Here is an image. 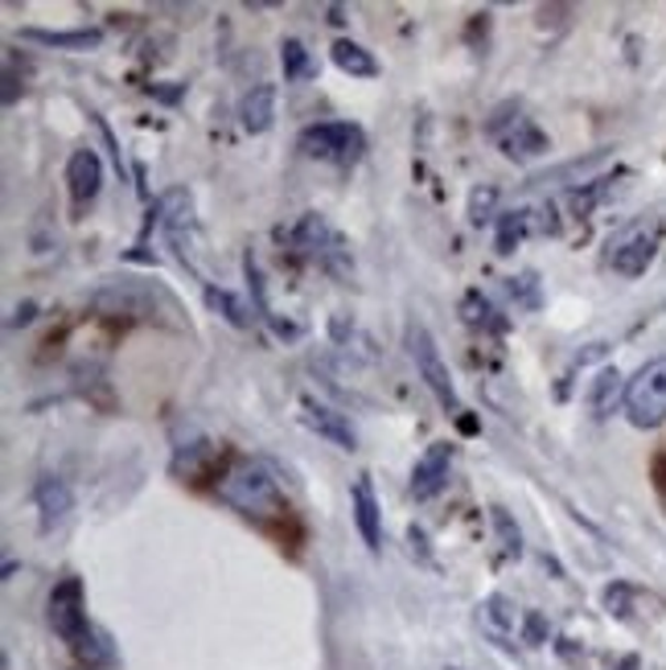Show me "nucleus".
<instances>
[{
  "label": "nucleus",
  "instance_id": "obj_1",
  "mask_svg": "<svg viewBox=\"0 0 666 670\" xmlns=\"http://www.w3.org/2000/svg\"><path fill=\"white\" fill-rule=\"evenodd\" d=\"M46 617H50V629L75 650L83 667H108L111 658H116L111 655L108 634L95 629L91 617H87V589H83L78 576H63L50 589Z\"/></svg>",
  "mask_w": 666,
  "mask_h": 670
},
{
  "label": "nucleus",
  "instance_id": "obj_2",
  "mask_svg": "<svg viewBox=\"0 0 666 670\" xmlns=\"http://www.w3.org/2000/svg\"><path fill=\"white\" fill-rule=\"evenodd\" d=\"M218 502H227L231 510H239L243 518L268 523V518L288 515V502L280 494L276 469L260 461V457H239L215 485Z\"/></svg>",
  "mask_w": 666,
  "mask_h": 670
},
{
  "label": "nucleus",
  "instance_id": "obj_3",
  "mask_svg": "<svg viewBox=\"0 0 666 670\" xmlns=\"http://www.w3.org/2000/svg\"><path fill=\"white\" fill-rule=\"evenodd\" d=\"M91 305L99 312H111V317L124 312V317H140V321H165V317H161V309H165L170 317L182 321V305H177V297L156 281H111L95 293ZM182 326H186V321H182Z\"/></svg>",
  "mask_w": 666,
  "mask_h": 670
},
{
  "label": "nucleus",
  "instance_id": "obj_4",
  "mask_svg": "<svg viewBox=\"0 0 666 670\" xmlns=\"http://www.w3.org/2000/svg\"><path fill=\"white\" fill-rule=\"evenodd\" d=\"M293 243H296V251H301L305 260H313L321 272L338 276V281H346V276L354 272L350 243H346V239L338 234V227H334L326 215H317V210H309V215L293 227Z\"/></svg>",
  "mask_w": 666,
  "mask_h": 670
},
{
  "label": "nucleus",
  "instance_id": "obj_5",
  "mask_svg": "<svg viewBox=\"0 0 666 670\" xmlns=\"http://www.w3.org/2000/svg\"><path fill=\"white\" fill-rule=\"evenodd\" d=\"M296 149L305 156H317V161L350 169V165H358L367 156V132L350 124V120H321V124H309L296 136Z\"/></svg>",
  "mask_w": 666,
  "mask_h": 670
},
{
  "label": "nucleus",
  "instance_id": "obj_6",
  "mask_svg": "<svg viewBox=\"0 0 666 670\" xmlns=\"http://www.w3.org/2000/svg\"><path fill=\"white\" fill-rule=\"evenodd\" d=\"M621 407H625V420L634 424V428H642V432L666 424V354L651 359L625 383Z\"/></svg>",
  "mask_w": 666,
  "mask_h": 670
},
{
  "label": "nucleus",
  "instance_id": "obj_7",
  "mask_svg": "<svg viewBox=\"0 0 666 670\" xmlns=\"http://www.w3.org/2000/svg\"><path fill=\"white\" fill-rule=\"evenodd\" d=\"M407 354L416 362V374L424 378V387L436 395V404L445 407L449 416H461V399H457V383H452L449 366L440 359V345H436L433 329L412 321L407 326Z\"/></svg>",
  "mask_w": 666,
  "mask_h": 670
},
{
  "label": "nucleus",
  "instance_id": "obj_8",
  "mask_svg": "<svg viewBox=\"0 0 666 670\" xmlns=\"http://www.w3.org/2000/svg\"><path fill=\"white\" fill-rule=\"evenodd\" d=\"M658 248H663V222L637 219L609 243V267H613L618 276H625V281H637V276H646L651 264L658 260Z\"/></svg>",
  "mask_w": 666,
  "mask_h": 670
},
{
  "label": "nucleus",
  "instance_id": "obj_9",
  "mask_svg": "<svg viewBox=\"0 0 666 670\" xmlns=\"http://www.w3.org/2000/svg\"><path fill=\"white\" fill-rule=\"evenodd\" d=\"M485 132L494 136L498 149L511 156V161H531V156H543L552 149L547 136L539 132V124H535L531 116H523L514 103H502V108L485 120Z\"/></svg>",
  "mask_w": 666,
  "mask_h": 670
},
{
  "label": "nucleus",
  "instance_id": "obj_10",
  "mask_svg": "<svg viewBox=\"0 0 666 670\" xmlns=\"http://www.w3.org/2000/svg\"><path fill=\"white\" fill-rule=\"evenodd\" d=\"M449 473H452V444L449 440H436L428 449L416 457V465H412V498L416 502H433L436 494H445V485H449Z\"/></svg>",
  "mask_w": 666,
  "mask_h": 670
},
{
  "label": "nucleus",
  "instance_id": "obj_11",
  "mask_svg": "<svg viewBox=\"0 0 666 670\" xmlns=\"http://www.w3.org/2000/svg\"><path fill=\"white\" fill-rule=\"evenodd\" d=\"M301 424H305L309 432H317L321 440H329L334 449H341V452H354L358 449L354 424L346 420L341 411H334L329 404L313 399V395H301Z\"/></svg>",
  "mask_w": 666,
  "mask_h": 670
},
{
  "label": "nucleus",
  "instance_id": "obj_12",
  "mask_svg": "<svg viewBox=\"0 0 666 670\" xmlns=\"http://www.w3.org/2000/svg\"><path fill=\"white\" fill-rule=\"evenodd\" d=\"M103 189V156L95 149H75L70 161H66V194H70V206L78 215L99 198Z\"/></svg>",
  "mask_w": 666,
  "mask_h": 670
},
{
  "label": "nucleus",
  "instance_id": "obj_13",
  "mask_svg": "<svg viewBox=\"0 0 666 670\" xmlns=\"http://www.w3.org/2000/svg\"><path fill=\"white\" fill-rule=\"evenodd\" d=\"M33 506H37V518H42V530L63 527L70 510H75V490L63 482V477H37L33 485Z\"/></svg>",
  "mask_w": 666,
  "mask_h": 670
},
{
  "label": "nucleus",
  "instance_id": "obj_14",
  "mask_svg": "<svg viewBox=\"0 0 666 670\" xmlns=\"http://www.w3.org/2000/svg\"><path fill=\"white\" fill-rule=\"evenodd\" d=\"M350 506H354V523L367 551L379 556V547H383V510H379V498H374V485L367 473H362L354 482V490H350Z\"/></svg>",
  "mask_w": 666,
  "mask_h": 670
},
{
  "label": "nucleus",
  "instance_id": "obj_15",
  "mask_svg": "<svg viewBox=\"0 0 666 670\" xmlns=\"http://www.w3.org/2000/svg\"><path fill=\"white\" fill-rule=\"evenodd\" d=\"M272 120H276V87H272V83H255V87L239 99V124H243V132H251V136H264L268 128H272Z\"/></svg>",
  "mask_w": 666,
  "mask_h": 670
},
{
  "label": "nucleus",
  "instance_id": "obj_16",
  "mask_svg": "<svg viewBox=\"0 0 666 670\" xmlns=\"http://www.w3.org/2000/svg\"><path fill=\"white\" fill-rule=\"evenodd\" d=\"M21 37L50 50H66V54H87V50L103 46V30H33V25H25Z\"/></svg>",
  "mask_w": 666,
  "mask_h": 670
},
{
  "label": "nucleus",
  "instance_id": "obj_17",
  "mask_svg": "<svg viewBox=\"0 0 666 670\" xmlns=\"http://www.w3.org/2000/svg\"><path fill=\"white\" fill-rule=\"evenodd\" d=\"M329 58H334V66H338L341 75H350V78L379 75V63H374L371 50H362L358 42H350V37H338V42L329 46Z\"/></svg>",
  "mask_w": 666,
  "mask_h": 670
},
{
  "label": "nucleus",
  "instance_id": "obj_18",
  "mask_svg": "<svg viewBox=\"0 0 666 670\" xmlns=\"http://www.w3.org/2000/svg\"><path fill=\"white\" fill-rule=\"evenodd\" d=\"M618 399H625V387H621V374L609 366V371H601L597 378H592V391H589V407L597 420H604L613 407H618Z\"/></svg>",
  "mask_w": 666,
  "mask_h": 670
},
{
  "label": "nucleus",
  "instance_id": "obj_19",
  "mask_svg": "<svg viewBox=\"0 0 666 670\" xmlns=\"http://www.w3.org/2000/svg\"><path fill=\"white\" fill-rule=\"evenodd\" d=\"M206 305H210V309H215L222 321H231L234 329H248L251 326V309L239 297H234V293H227V288H210V284H206Z\"/></svg>",
  "mask_w": 666,
  "mask_h": 670
},
{
  "label": "nucleus",
  "instance_id": "obj_20",
  "mask_svg": "<svg viewBox=\"0 0 666 670\" xmlns=\"http://www.w3.org/2000/svg\"><path fill=\"white\" fill-rule=\"evenodd\" d=\"M466 321H469V326L490 329V333H506V317H502L490 300L481 297L478 288H473V293H466Z\"/></svg>",
  "mask_w": 666,
  "mask_h": 670
},
{
  "label": "nucleus",
  "instance_id": "obj_21",
  "mask_svg": "<svg viewBox=\"0 0 666 670\" xmlns=\"http://www.w3.org/2000/svg\"><path fill=\"white\" fill-rule=\"evenodd\" d=\"M280 66H284V83H301V78L313 70L309 50L301 46L296 37H284V42H280Z\"/></svg>",
  "mask_w": 666,
  "mask_h": 670
},
{
  "label": "nucleus",
  "instance_id": "obj_22",
  "mask_svg": "<svg viewBox=\"0 0 666 670\" xmlns=\"http://www.w3.org/2000/svg\"><path fill=\"white\" fill-rule=\"evenodd\" d=\"M531 231V210H511V215H502L498 219V251L502 255H511L514 243Z\"/></svg>",
  "mask_w": 666,
  "mask_h": 670
},
{
  "label": "nucleus",
  "instance_id": "obj_23",
  "mask_svg": "<svg viewBox=\"0 0 666 670\" xmlns=\"http://www.w3.org/2000/svg\"><path fill=\"white\" fill-rule=\"evenodd\" d=\"M494 206H498V189L494 186H478L469 194V222L481 227V222L494 219Z\"/></svg>",
  "mask_w": 666,
  "mask_h": 670
},
{
  "label": "nucleus",
  "instance_id": "obj_24",
  "mask_svg": "<svg viewBox=\"0 0 666 670\" xmlns=\"http://www.w3.org/2000/svg\"><path fill=\"white\" fill-rule=\"evenodd\" d=\"M490 518H494V527H498V535H502V547H506V556H523V535H518V523H511V515L502 510V506H494L490 510Z\"/></svg>",
  "mask_w": 666,
  "mask_h": 670
},
{
  "label": "nucleus",
  "instance_id": "obj_25",
  "mask_svg": "<svg viewBox=\"0 0 666 670\" xmlns=\"http://www.w3.org/2000/svg\"><path fill=\"white\" fill-rule=\"evenodd\" d=\"M481 613L490 617V625H494V634H506V629H511V625H514V608H511V601H506V596H490Z\"/></svg>",
  "mask_w": 666,
  "mask_h": 670
},
{
  "label": "nucleus",
  "instance_id": "obj_26",
  "mask_svg": "<svg viewBox=\"0 0 666 670\" xmlns=\"http://www.w3.org/2000/svg\"><path fill=\"white\" fill-rule=\"evenodd\" d=\"M654 490L663 494V502H666V452H658L654 457Z\"/></svg>",
  "mask_w": 666,
  "mask_h": 670
},
{
  "label": "nucleus",
  "instance_id": "obj_27",
  "mask_svg": "<svg viewBox=\"0 0 666 670\" xmlns=\"http://www.w3.org/2000/svg\"><path fill=\"white\" fill-rule=\"evenodd\" d=\"M543 629H547V625H543L539 613H527V641H531V646H539V641H543Z\"/></svg>",
  "mask_w": 666,
  "mask_h": 670
},
{
  "label": "nucleus",
  "instance_id": "obj_28",
  "mask_svg": "<svg viewBox=\"0 0 666 670\" xmlns=\"http://www.w3.org/2000/svg\"><path fill=\"white\" fill-rule=\"evenodd\" d=\"M33 312H37V305H21V309H17V317H13V321H9V326H30V321H33Z\"/></svg>",
  "mask_w": 666,
  "mask_h": 670
},
{
  "label": "nucleus",
  "instance_id": "obj_29",
  "mask_svg": "<svg viewBox=\"0 0 666 670\" xmlns=\"http://www.w3.org/2000/svg\"><path fill=\"white\" fill-rule=\"evenodd\" d=\"M618 670H637V658L630 655V658H621V667Z\"/></svg>",
  "mask_w": 666,
  "mask_h": 670
}]
</instances>
